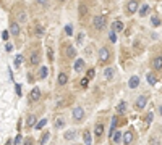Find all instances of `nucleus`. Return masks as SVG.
I'll return each mask as SVG.
<instances>
[{
    "mask_svg": "<svg viewBox=\"0 0 162 145\" xmlns=\"http://www.w3.org/2000/svg\"><path fill=\"white\" fill-rule=\"evenodd\" d=\"M92 26H94V29L96 31H102L107 26V18L106 16H102V15L94 16V18H92Z\"/></svg>",
    "mask_w": 162,
    "mask_h": 145,
    "instance_id": "f257e3e1",
    "label": "nucleus"
},
{
    "mask_svg": "<svg viewBox=\"0 0 162 145\" xmlns=\"http://www.w3.org/2000/svg\"><path fill=\"white\" fill-rule=\"evenodd\" d=\"M71 118L76 123H81V121L84 119V108L83 106H75L73 111H71Z\"/></svg>",
    "mask_w": 162,
    "mask_h": 145,
    "instance_id": "f03ea898",
    "label": "nucleus"
},
{
    "mask_svg": "<svg viewBox=\"0 0 162 145\" xmlns=\"http://www.w3.org/2000/svg\"><path fill=\"white\" fill-rule=\"evenodd\" d=\"M97 56H99V61H101V63H107V61L110 60V50H109L107 47H102V49H99Z\"/></svg>",
    "mask_w": 162,
    "mask_h": 145,
    "instance_id": "7ed1b4c3",
    "label": "nucleus"
},
{
    "mask_svg": "<svg viewBox=\"0 0 162 145\" xmlns=\"http://www.w3.org/2000/svg\"><path fill=\"white\" fill-rule=\"evenodd\" d=\"M136 11H139V3L138 0H130L127 3V13L128 15H135Z\"/></svg>",
    "mask_w": 162,
    "mask_h": 145,
    "instance_id": "20e7f679",
    "label": "nucleus"
},
{
    "mask_svg": "<svg viewBox=\"0 0 162 145\" xmlns=\"http://www.w3.org/2000/svg\"><path fill=\"white\" fill-rule=\"evenodd\" d=\"M146 103H147V97L146 95H139L136 98V102H135V108H136V110H143V108L146 106Z\"/></svg>",
    "mask_w": 162,
    "mask_h": 145,
    "instance_id": "39448f33",
    "label": "nucleus"
},
{
    "mask_svg": "<svg viewBox=\"0 0 162 145\" xmlns=\"http://www.w3.org/2000/svg\"><path fill=\"white\" fill-rule=\"evenodd\" d=\"M73 70H75L76 73H81V71L84 70V58H76L75 65H73Z\"/></svg>",
    "mask_w": 162,
    "mask_h": 145,
    "instance_id": "423d86ee",
    "label": "nucleus"
},
{
    "mask_svg": "<svg viewBox=\"0 0 162 145\" xmlns=\"http://www.w3.org/2000/svg\"><path fill=\"white\" fill-rule=\"evenodd\" d=\"M10 32H11V35H20V32H21V28H20V23H16V21H13L10 24Z\"/></svg>",
    "mask_w": 162,
    "mask_h": 145,
    "instance_id": "0eeeda50",
    "label": "nucleus"
},
{
    "mask_svg": "<svg viewBox=\"0 0 162 145\" xmlns=\"http://www.w3.org/2000/svg\"><path fill=\"white\" fill-rule=\"evenodd\" d=\"M133 137H135V135H133L131 131H127V132H123V140H122V142H123V145H130V144L133 142Z\"/></svg>",
    "mask_w": 162,
    "mask_h": 145,
    "instance_id": "6e6552de",
    "label": "nucleus"
},
{
    "mask_svg": "<svg viewBox=\"0 0 162 145\" xmlns=\"http://www.w3.org/2000/svg\"><path fill=\"white\" fill-rule=\"evenodd\" d=\"M123 21L120 20H115V21H112V31H115V32H122L123 31Z\"/></svg>",
    "mask_w": 162,
    "mask_h": 145,
    "instance_id": "1a4fd4ad",
    "label": "nucleus"
},
{
    "mask_svg": "<svg viewBox=\"0 0 162 145\" xmlns=\"http://www.w3.org/2000/svg\"><path fill=\"white\" fill-rule=\"evenodd\" d=\"M29 98L33 102H37L40 98V89L39 87H33V90H31V94H29Z\"/></svg>",
    "mask_w": 162,
    "mask_h": 145,
    "instance_id": "9d476101",
    "label": "nucleus"
},
{
    "mask_svg": "<svg viewBox=\"0 0 162 145\" xmlns=\"http://www.w3.org/2000/svg\"><path fill=\"white\" fill-rule=\"evenodd\" d=\"M138 85H139V77H138V76H131V77L128 79V87H130V89H136Z\"/></svg>",
    "mask_w": 162,
    "mask_h": 145,
    "instance_id": "9b49d317",
    "label": "nucleus"
},
{
    "mask_svg": "<svg viewBox=\"0 0 162 145\" xmlns=\"http://www.w3.org/2000/svg\"><path fill=\"white\" fill-rule=\"evenodd\" d=\"M118 126V118L117 116H114L112 118V124H110V129H109V137H114V134H115V127Z\"/></svg>",
    "mask_w": 162,
    "mask_h": 145,
    "instance_id": "f8f14e48",
    "label": "nucleus"
},
{
    "mask_svg": "<svg viewBox=\"0 0 162 145\" xmlns=\"http://www.w3.org/2000/svg\"><path fill=\"white\" fill-rule=\"evenodd\" d=\"M57 82H58V85H65L66 82H68V74H66V73H58Z\"/></svg>",
    "mask_w": 162,
    "mask_h": 145,
    "instance_id": "ddd939ff",
    "label": "nucleus"
},
{
    "mask_svg": "<svg viewBox=\"0 0 162 145\" xmlns=\"http://www.w3.org/2000/svg\"><path fill=\"white\" fill-rule=\"evenodd\" d=\"M152 68H154L156 71L162 70V56H154V60H152Z\"/></svg>",
    "mask_w": 162,
    "mask_h": 145,
    "instance_id": "4468645a",
    "label": "nucleus"
},
{
    "mask_svg": "<svg viewBox=\"0 0 162 145\" xmlns=\"http://www.w3.org/2000/svg\"><path fill=\"white\" fill-rule=\"evenodd\" d=\"M102 134H104V124H102V123H97V124L94 126V135L99 139V137H102Z\"/></svg>",
    "mask_w": 162,
    "mask_h": 145,
    "instance_id": "2eb2a0df",
    "label": "nucleus"
},
{
    "mask_svg": "<svg viewBox=\"0 0 162 145\" xmlns=\"http://www.w3.org/2000/svg\"><path fill=\"white\" fill-rule=\"evenodd\" d=\"M29 61H31V65H33V66L39 65V61H40V55H39V52H33V53H31Z\"/></svg>",
    "mask_w": 162,
    "mask_h": 145,
    "instance_id": "dca6fc26",
    "label": "nucleus"
},
{
    "mask_svg": "<svg viewBox=\"0 0 162 145\" xmlns=\"http://www.w3.org/2000/svg\"><path fill=\"white\" fill-rule=\"evenodd\" d=\"M146 81H147V84L149 85H156L157 84V77L154 73H147L146 74Z\"/></svg>",
    "mask_w": 162,
    "mask_h": 145,
    "instance_id": "f3484780",
    "label": "nucleus"
},
{
    "mask_svg": "<svg viewBox=\"0 0 162 145\" xmlns=\"http://www.w3.org/2000/svg\"><path fill=\"white\" fill-rule=\"evenodd\" d=\"M39 79H46L47 76H49V68H47V66H40L39 68Z\"/></svg>",
    "mask_w": 162,
    "mask_h": 145,
    "instance_id": "a211bd4d",
    "label": "nucleus"
},
{
    "mask_svg": "<svg viewBox=\"0 0 162 145\" xmlns=\"http://www.w3.org/2000/svg\"><path fill=\"white\" fill-rule=\"evenodd\" d=\"M65 53H66L68 58H75V56H76V49L73 47V45H68V47H66V50H65Z\"/></svg>",
    "mask_w": 162,
    "mask_h": 145,
    "instance_id": "6ab92c4d",
    "label": "nucleus"
},
{
    "mask_svg": "<svg viewBox=\"0 0 162 145\" xmlns=\"http://www.w3.org/2000/svg\"><path fill=\"white\" fill-rule=\"evenodd\" d=\"M138 13H139V16H141V18H144V16L149 13V5H147V3H143V5L139 7V11H138Z\"/></svg>",
    "mask_w": 162,
    "mask_h": 145,
    "instance_id": "aec40b11",
    "label": "nucleus"
},
{
    "mask_svg": "<svg viewBox=\"0 0 162 145\" xmlns=\"http://www.w3.org/2000/svg\"><path fill=\"white\" fill-rule=\"evenodd\" d=\"M112 140H114L115 144H120L122 140H123V132H122V131H117L115 134H114V137H112Z\"/></svg>",
    "mask_w": 162,
    "mask_h": 145,
    "instance_id": "412c9836",
    "label": "nucleus"
},
{
    "mask_svg": "<svg viewBox=\"0 0 162 145\" xmlns=\"http://www.w3.org/2000/svg\"><path fill=\"white\" fill-rule=\"evenodd\" d=\"M117 113H118V115H122V113H125V111H127V102H120V103H118V105H117Z\"/></svg>",
    "mask_w": 162,
    "mask_h": 145,
    "instance_id": "4be33fe9",
    "label": "nucleus"
},
{
    "mask_svg": "<svg viewBox=\"0 0 162 145\" xmlns=\"http://www.w3.org/2000/svg\"><path fill=\"white\" fill-rule=\"evenodd\" d=\"M114 74H115V73H114V68H106V70H104V76H106L107 81L114 79Z\"/></svg>",
    "mask_w": 162,
    "mask_h": 145,
    "instance_id": "5701e85b",
    "label": "nucleus"
},
{
    "mask_svg": "<svg viewBox=\"0 0 162 145\" xmlns=\"http://www.w3.org/2000/svg\"><path fill=\"white\" fill-rule=\"evenodd\" d=\"M36 121H37V119H36V116L34 115H29V116H28V119H26V126H28V127H33V126L37 124Z\"/></svg>",
    "mask_w": 162,
    "mask_h": 145,
    "instance_id": "b1692460",
    "label": "nucleus"
},
{
    "mask_svg": "<svg viewBox=\"0 0 162 145\" xmlns=\"http://www.w3.org/2000/svg\"><path fill=\"white\" fill-rule=\"evenodd\" d=\"M83 140H84V145H91L92 139H91V132H89V131H84V134H83Z\"/></svg>",
    "mask_w": 162,
    "mask_h": 145,
    "instance_id": "393cba45",
    "label": "nucleus"
},
{
    "mask_svg": "<svg viewBox=\"0 0 162 145\" xmlns=\"http://www.w3.org/2000/svg\"><path fill=\"white\" fill-rule=\"evenodd\" d=\"M50 139V132H44V134L40 135V139H39V144L40 145H46L47 144V140Z\"/></svg>",
    "mask_w": 162,
    "mask_h": 145,
    "instance_id": "a878e982",
    "label": "nucleus"
},
{
    "mask_svg": "<svg viewBox=\"0 0 162 145\" xmlns=\"http://www.w3.org/2000/svg\"><path fill=\"white\" fill-rule=\"evenodd\" d=\"M23 61H25V56H23V55H16L15 56V61H13V65H15L16 68H20V66L23 65Z\"/></svg>",
    "mask_w": 162,
    "mask_h": 145,
    "instance_id": "bb28decb",
    "label": "nucleus"
},
{
    "mask_svg": "<svg viewBox=\"0 0 162 145\" xmlns=\"http://www.w3.org/2000/svg\"><path fill=\"white\" fill-rule=\"evenodd\" d=\"M161 23H162V21H161V18H159V16H156V15H154V16H151V24L154 26V28L161 26Z\"/></svg>",
    "mask_w": 162,
    "mask_h": 145,
    "instance_id": "cd10ccee",
    "label": "nucleus"
},
{
    "mask_svg": "<svg viewBox=\"0 0 162 145\" xmlns=\"http://www.w3.org/2000/svg\"><path fill=\"white\" fill-rule=\"evenodd\" d=\"M46 124H47V118H42V119H39V123H37V124H36L34 127H36L37 131H40V129H42V127H44Z\"/></svg>",
    "mask_w": 162,
    "mask_h": 145,
    "instance_id": "c85d7f7f",
    "label": "nucleus"
},
{
    "mask_svg": "<svg viewBox=\"0 0 162 145\" xmlns=\"http://www.w3.org/2000/svg\"><path fill=\"white\" fill-rule=\"evenodd\" d=\"M10 35H11L10 29H3V31H2V39L5 40V42H7L8 39H10Z\"/></svg>",
    "mask_w": 162,
    "mask_h": 145,
    "instance_id": "c756f323",
    "label": "nucleus"
},
{
    "mask_svg": "<svg viewBox=\"0 0 162 145\" xmlns=\"http://www.w3.org/2000/svg\"><path fill=\"white\" fill-rule=\"evenodd\" d=\"M75 135H76V132H75V131H66L63 137H65L66 140H70V139H75Z\"/></svg>",
    "mask_w": 162,
    "mask_h": 145,
    "instance_id": "7c9ffc66",
    "label": "nucleus"
},
{
    "mask_svg": "<svg viewBox=\"0 0 162 145\" xmlns=\"http://www.w3.org/2000/svg\"><path fill=\"white\" fill-rule=\"evenodd\" d=\"M109 40H110L112 44H115L117 42V32L115 31H110V32H109Z\"/></svg>",
    "mask_w": 162,
    "mask_h": 145,
    "instance_id": "2f4dec72",
    "label": "nucleus"
},
{
    "mask_svg": "<svg viewBox=\"0 0 162 145\" xmlns=\"http://www.w3.org/2000/svg\"><path fill=\"white\" fill-rule=\"evenodd\" d=\"M44 32H46V29H44L42 26H37V28H36V35H37V37H42Z\"/></svg>",
    "mask_w": 162,
    "mask_h": 145,
    "instance_id": "473e14b6",
    "label": "nucleus"
},
{
    "mask_svg": "<svg viewBox=\"0 0 162 145\" xmlns=\"http://www.w3.org/2000/svg\"><path fill=\"white\" fill-rule=\"evenodd\" d=\"M18 20H20V23H26L28 21V15H26L25 11H21L20 15H18Z\"/></svg>",
    "mask_w": 162,
    "mask_h": 145,
    "instance_id": "72a5a7b5",
    "label": "nucleus"
},
{
    "mask_svg": "<svg viewBox=\"0 0 162 145\" xmlns=\"http://www.w3.org/2000/svg\"><path fill=\"white\" fill-rule=\"evenodd\" d=\"M63 126H65V121L62 119V118H58V119L55 121V127L57 129H60V127H63Z\"/></svg>",
    "mask_w": 162,
    "mask_h": 145,
    "instance_id": "f704fd0d",
    "label": "nucleus"
},
{
    "mask_svg": "<svg viewBox=\"0 0 162 145\" xmlns=\"http://www.w3.org/2000/svg\"><path fill=\"white\" fill-rule=\"evenodd\" d=\"M88 85H89V77H83V79H81V87L86 89Z\"/></svg>",
    "mask_w": 162,
    "mask_h": 145,
    "instance_id": "c9c22d12",
    "label": "nucleus"
},
{
    "mask_svg": "<svg viewBox=\"0 0 162 145\" xmlns=\"http://www.w3.org/2000/svg\"><path fill=\"white\" fill-rule=\"evenodd\" d=\"M65 34L66 35H71V34H73V26H71V24H66L65 26Z\"/></svg>",
    "mask_w": 162,
    "mask_h": 145,
    "instance_id": "e433bc0d",
    "label": "nucleus"
},
{
    "mask_svg": "<svg viewBox=\"0 0 162 145\" xmlns=\"http://www.w3.org/2000/svg\"><path fill=\"white\" fill-rule=\"evenodd\" d=\"M152 119H154V115L152 113H149V115H146V118H144V121H146V124H151Z\"/></svg>",
    "mask_w": 162,
    "mask_h": 145,
    "instance_id": "4c0bfd02",
    "label": "nucleus"
},
{
    "mask_svg": "<svg viewBox=\"0 0 162 145\" xmlns=\"http://www.w3.org/2000/svg\"><path fill=\"white\" fill-rule=\"evenodd\" d=\"M21 142H23V137H21V134H18L15 137V140H13V145H20Z\"/></svg>",
    "mask_w": 162,
    "mask_h": 145,
    "instance_id": "58836bf2",
    "label": "nucleus"
},
{
    "mask_svg": "<svg viewBox=\"0 0 162 145\" xmlns=\"http://www.w3.org/2000/svg\"><path fill=\"white\" fill-rule=\"evenodd\" d=\"M149 145H159V139L157 137H151L149 139Z\"/></svg>",
    "mask_w": 162,
    "mask_h": 145,
    "instance_id": "ea45409f",
    "label": "nucleus"
},
{
    "mask_svg": "<svg viewBox=\"0 0 162 145\" xmlns=\"http://www.w3.org/2000/svg\"><path fill=\"white\" fill-rule=\"evenodd\" d=\"M47 55H49V60H50V61H54V50H52L50 47L47 49Z\"/></svg>",
    "mask_w": 162,
    "mask_h": 145,
    "instance_id": "a19ab883",
    "label": "nucleus"
},
{
    "mask_svg": "<svg viewBox=\"0 0 162 145\" xmlns=\"http://www.w3.org/2000/svg\"><path fill=\"white\" fill-rule=\"evenodd\" d=\"M15 90H16V95H18V97H21L23 90H21V85H20V84H16V85H15Z\"/></svg>",
    "mask_w": 162,
    "mask_h": 145,
    "instance_id": "79ce46f5",
    "label": "nucleus"
},
{
    "mask_svg": "<svg viewBox=\"0 0 162 145\" xmlns=\"http://www.w3.org/2000/svg\"><path fill=\"white\" fill-rule=\"evenodd\" d=\"M83 39H84V32H81V34L78 35V42H76V44H78V45H83Z\"/></svg>",
    "mask_w": 162,
    "mask_h": 145,
    "instance_id": "37998d69",
    "label": "nucleus"
},
{
    "mask_svg": "<svg viewBox=\"0 0 162 145\" xmlns=\"http://www.w3.org/2000/svg\"><path fill=\"white\" fill-rule=\"evenodd\" d=\"M86 77L92 79V77H94V70H88V74H86Z\"/></svg>",
    "mask_w": 162,
    "mask_h": 145,
    "instance_id": "c03bdc74",
    "label": "nucleus"
},
{
    "mask_svg": "<svg viewBox=\"0 0 162 145\" xmlns=\"http://www.w3.org/2000/svg\"><path fill=\"white\" fill-rule=\"evenodd\" d=\"M37 3H39L40 7H47V3H49V0H37Z\"/></svg>",
    "mask_w": 162,
    "mask_h": 145,
    "instance_id": "a18cd8bd",
    "label": "nucleus"
},
{
    "mask_svg": "<svg viewBox=\"0 0 162 145\" xmlns=\"http://www.w3.org/2000/svg\"><path fill=\"white\" fill-rule=\"evenodd\" d=\"M11 50H13V47H11L10 44H5V52H8V53H10Z\"/></svg>",
    "mask_w": 162,
    "mask_h": 145,
    "instance_id": "49530a36",
    "label": "nucleus"
},
{
    "mask_svg": "<svg viewBox=\"0 0 162 145\" xmlns=\"http://www.w3.org/2000/svg\"><path fill=\"white\" fill-rule=\"evenodd\" d=\"M23 145H33V140H31V139H25Z\"/></svg>",
    "mask_w": 162,
    "mask_h": 145,
    "instance_id": "de8ad7c7",
    "label": "nucleus"
},
{
    "mask_svg": "<svg viewBox=\"0 0 162 145\" xmlns=\"http://www.w3.org/2000/svg\"><path fill=\"white\" fill-rule=\"evenodd\" d=\"M157 111H159V115H161V116H162V105H161V106H159V110H157Z\"/></svg>",
    "mask_w": 162,
    "mask_h": 145,
    "instance_id": "09e8293b",
    "label": "nucleus"
},
{
    "mask_svg": "<svg viewBox=\"0 0 162 145\" xmlns=\"http://www.w3.org/2000/svg\"><path fill=\"white\" fill-rule=\"evenodd\" d=\"M7 145H10V140H8V142H7Z\"/></svg>",
    "mask_w": 162,
    "mask_h": 145,
    "instance_id": "8fccbe9b",
    "label": "nucleus"
}]
</instances>
